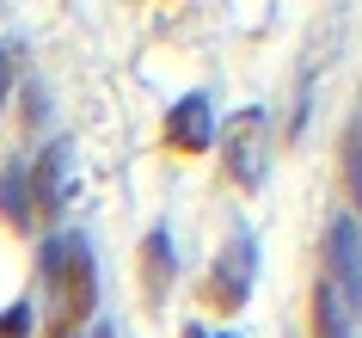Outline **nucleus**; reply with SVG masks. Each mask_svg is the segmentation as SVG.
<instances>
[{
	"label": "nucleus",
	"mask_w": 362,
	"mask_h": 338,
	"mask_svg": "<svg viewBox=\"0 0 362 338\" xmlns=\"http://www.w3.org/2000/svg\"><path fill=\"white\" fill-rule=\"evenodd\" d=\"M43 283H49V326L43 338H80L86 314L98 301V271H93V252L80 234H62V240L43 246Z\"/></svg>",
	"instance_id": "f257e3e1"
},
{
	"label": "nucleus",
	"mask_w": 362,
	"mask_h": 338,
	"mask_svg": "<svg viewBox=\"0 0 362 338\" xmlns=\"http://www.w3.org/2000/svg\"><path fill=\"white\" fill-rule=\"evenodd\" d=\"M252 264H258L252 240H246V234H233V246L215 259L209 277H203V301H209L215 314H240V301H246V283H252Z\"/></svg>",
	"instance_id": "f03ea898"
},
{
	"label": "nucleus",
	"mask_w": 362,
	"mask_h": 338,
	"mask_svg": "<svg viewBox=\"0 0 362 338\" xmlns=\"http://www.w3.org/2000/svg\"><path fill=\"white\" fill-rule=\"evenodd\" d=\"M264 111H240L233 117V130H228V179L240 191H252L258 179H264Z\"/></svg>",
	"instance_id": "7ed1b4c3"
},
{
	"label": "nucleus",
	"mask_w": 362,
	"mask_h": 338,
	"mask_svg": "<svg viewBox=\"0 0 362 338\" xmlns=\"http://www.w3.org/2000/svg\"><path fill=\"white\" fill-rule=\"evenodd\" d=\"M166 148H172V154H203V148H215V117H209V98H203V93H185V98L166 111Z\"/></svg>",
	"instance_id": "20e7f679"
},
{
	"label": "nucleus",
	"mask_w": 362,
	"mask_h": 338,
	"mask_svg": "<svg viewBox=\"0 0 362 338\" xmlns=\"http://www.w3.org/2000/svg\"><path fill=\"white\" fill-rule=\"evenodd\" d=\"M332 271L338 283H325V289H344L350 308H362V252H356V222H338L332 227Z\"/></svg>",
	"instance_id": "39448f33"
},
{
	"label": "nucleus",
	"mask_w": 362,
	"mask_h": 338,
	"mask_svg": "<svg viewBox=\"0 0 362 338\" xmlns=\"http://www.w3.org/2000/svg\"><path fill=\"white\" fill-rule=\"evenodd\" d=\"M166 289H172V240H166V227H153L148 246H141V301L160 308Z\"/></svg>",
	"instance_id": "423d86ee"
},
{
	"label": "nucleus",
	"mask_w": 362,
	"mask_h": 338,
	"mask_svg": "<svg viewBox=\"0 0 362 338\" xmlns=\"http://www.w3.org/2000/svg\"><path fill=\"white\" fill-rule=\"evenodd\" d=\"M31 209L37 215H56L62 209V154H49L43 172H31Z\"/></svg>",
	"instance_id": "0eeeda50"
},
{
	"label": "nucleus",
	"mask_w": 362,
	"mask_h": 338,
	"mask_svg": "<svg viewBox=\"0 0 362 338\" xmlns=\"http://www.w3.org/2000/svg\"><path fill=\"white\" fill-rule=\"evenodd\" d=\"M344 185H350V197H356V209H362V135H356V123L344 135Z\"/></svg>",
	"instance_id": "6e6552de"
},
{
	"label": "nucleus",
	"mask_w": 362,
	"mask_h": 338,
	"mask_svg": "<svg viewBox=\"0 0 362 338\" xmlns=\"http://www.w3.org/2000/svg\"><path fill=\"white\" fill-rule=\"evenodd\" d=\"M313 338H344L338 314H332V289L320 283V295H313Z\"/></svg>",
	"instance_id": "1a4fd4ad"
},
{
	"label": "nucleus",
	"mask_w": 362,
	"mask_h": 338,
	"mask_svg": "<svg viewBox=\"0 0 362 338\" xmlns=\"http://www.w3.org/2000/svg\"><path fill=\"white\" fill-rule=\"evenodd\" d=\"M25 332H31V301H13L0 314V338H25Z\"/></svg>",
	"instance_id": "9d476101"
},
{
	"label": "nucleus",
	"mask_w": 362,
	"mask_h": 338,
	"mask_svg": "<svg viewBox=\"0 0 362 338\" xmlns=\"http://www.w3.org/2000/svg\"><path fill=\"white\" fill-rule=\"evenodd\" d=\"M185 338H209V332H203V326H185Z\"/></svg>",
	"instance_id": "9b49d317"
},
{
	"label": "nucleus",
	"mask_w": 362,
	"mask_h": 338,
	"mask_svg": "<svg viewBox=\"0 0 362 338\" xmlns=\"http://www.w3.org/2000/svg\"><path fill=\"white\" fill-rule=\"evenodd\" d=\"M0 86H6V56H0ZM0 98H6V93H0Z\"/></svg>",
	"instance_id": "f8f14e48"
},
{
	"label": "nucleus",
	"mask_w": 362,
	"mask_h": 338,
	"mask_svg": "<svg viewBox=\"0 0 362 338\" xmlns=\"http://www.w3.org/2000/svg\"><path fill=\"white\" fill-rule=\"evenodd\" d=\"M356 135H362V117H356Z\"/></svg>",
	"instance_id": "ddd939ff"
},
{
	"label": "nucleus",
	"mask_w": 362,
	"mask_h": 338,
	"mask_svg": "<svg viewBox=\"0 0 362 338\" xmlns=\"http://www.w3.org/2000/svg\"><path fill=\"white\" fill-rule=\"evenodd\" d=\"M228 338H233V332H228Z\"/></svg>",
	"instance_id": "4468645a"
}]
</instances>
